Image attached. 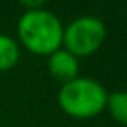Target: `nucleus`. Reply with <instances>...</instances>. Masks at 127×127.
I'll return each mask as SVG.
<instances>
[{
  "label": "nucleus",
  "instance_id": "1",
  "mask_svg": "<svg viewBox=\"0 0 127 127\" xmlns=\"http://www.w3.org/2000/svg\"><path fill=\"white\" fill-rule=\"evenodd\" d=\"M63 28L61 19L47 9L25 11L18 19L16 40L28 52L47 58L63 45Z\"/></svg>",
  "mask_w": 127,
  "mask_h": 127
},
{
  "label": "nucleus",
  "instance_id": "2",
  "mask_svg": "<svg viewBox=\"0 0 127 127\" xmlns=\"http://www.w3.org/2000/svg\"><path fill=\"white\" fill-rule=\"evenodd\" d=\"M108 91L104 85L91 77H77L66 84H61L58 92L59 108L71 118L87 120L104 111Z\"/></svg>",
  "mask_w": 127,
  "mask_h": 127
},
{
  "label": "nucleus",
  "instance_id": "3",
  "mask_svg": "<svg viewBox=\"0 0 127 127\" xmlns=\"http://www.w3.org/2000/svg\"><path fill=\"white\" fill-rule=\"evenodd\" d=\"M106 40V25L96 16H78L63 28V49L77 59L89 58Z\"/></svg>",
  "mask_w": 127,
  "mask_h": 127
},
{
  "label": "nucleus",
  "instance_id": "4",
  "mask_svg": "<svg viewBox=\"0 0 127 127\" xmlns=\"http://www.w3.org/2000/svg\"><path fill=\"white\" fill-rule=\"evenodd\" d=\"M47 70H49L52 78H56L61 84H66V82L78 77L80 59H77L66 49L59 47L51 56H47Z\"/></svg>",
  "mask_w": 127,
  "mask_h": 127
},
{
  "label": "nucleus",
  "instance_id": "5",
  "mask_svg": "<svg viewBox=\"0 0 127 127\" xmlns=\"http://www.w3.org/2000/svg\"><path fill=\"white\" fill-rule=\"evenodd\" d=\"M21 58V45L7 33H0V73L12 70Z\"/></svg>",
  "mask_w": 127,
  "mask_h": 127
},
{
  "label": "nucleus",
  "instance_id": "6",
  "mask_svg": "<svg viewBox=\"0 0 127 127\" xmlns=\"http://www.w3.org/2000/svg\"><path fill=\"white\" fill-rule=\"evenodd\" d=\"M108 115L120 125L127 127V91H115L108 92L106 108Z\"/></svg>",
  "mask_w": 127,
  "mask_h": 127
},
{
  "label": "nucleus",
  "instance_id": "7",
  "mask_svg": "<svg viewBox=\"0 0 127 127\" xmlns=\"http://www.w3.org/2000/svg\"><path fill=\"white\" fill-rule=\"evenodd\" d=\"M18 2L25 7V11H37V9H44L47 0H18Z\"/></svg>",
  "mask_w": 127,
  "mask_h": 127
}]
</instances>
